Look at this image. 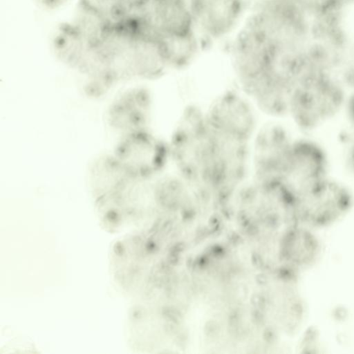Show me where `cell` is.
Listing matches in <instances>:
<instances>
[{"instance_id":"cell-2","label":"cell","mask_w":354,"mask_h":354,"mask_svg":"<svg viewBox=\"0 0 354 354\" xmlns=\"http://www.w3.org/2000/svg\"><path fill=\"white\" fill-rule=\"evenodd\" d=\"M348 92L337 71L310 69L293 86L286 120L298 133L321 136L341 124Z\"/></svg>"},{"instance_id":"cell-1","label":"cell","mask_w":354,"mask_h":354,"mask_svg":"<svg viewBox=\"0 0 354 354\" xmlns=\"http://www.w3.org/2000/svg\"><path fill=\"white\" fill-rule=\"evenodd\" d=\"M167 142L173 170L204 202L231 201L250 178V144L215 130L196 104L183 109Z\"/></svg>"},{"instance_id":"cell-5","label":"cell","mask_w":354,"mask_h":354,"mask_svg":"<svg viewBox=\"0 0 354 354\" xmlns=\"http://www.w3.org/2000/svg\"><path fill=\"white\" fill-rule=\"evenodd\" d=\"M296 133L284 119L270 118L260 124L250 142V178L279 183Z\"/></svg>"},{"instance_id":"cell-9","label":"cell","mask_w":354,"mask_h":354,"mask_svg":"<svg viewBox=\"0 0 354 354\" xmlns=\"http://www.w3.org/2000/svg\"><path fill=\"white\" fill-rule=\"evenodd\" d=\"M320 249L319 241L311 228L298 223L290 225L281 242V256L290 269L295 272L313 266Z\"/></svg>"},{"instance_id":"cell-10","label":"cell","mask_w":354,"mask_h":354,"mask_svg":"<svg viewBox=\"0 0 354 354\" xmlns=\"http://www.w3.org/2000/svg\"><path fill=\"white\" fill-rule=\"evenodd\" d=\"M335 142L336 171L354 183V130L342 124Z\"/></svg>"},{"instance_id":"cell-11","label":"cell","mask_w":354,"mask_h":354,"mask_svg":"<svg viewBox=\"0 0 354 354\" xmlns=\"http://www.w3.org/2000/svg\"><path fill=\"white\" fill-rule=\"evenodd\" d=\"M313 6L330 12L346 13L354 0H307Z\"/></svg>"},{"instance_id":"cell-6","label":"cell","mask_w":354,"mask_h":354,"mask_svg":"<svg viewBox=\"0 0 354 354\" xmlns=\"http://www.w3.org/2000/svg\"><path fill=\"white\" fill-rule=\"evenodd\" d=\"M204 110L207 122L215 130L242 142L250 144L260 125L259 110L239 88L220 93Z\"/></svg>"},{"instance_id":"cell-12","label":"cell","mask_w":354,"mask_h":354,"mask_svg":"<svg viewBox=\"0 0 354 354\" xmlns=\"http://www.w3.org/2000/svg\"><path fill=\"white\" fill-rule=\"evenodd\" d=\"M341 124L354 130V87L348 89Z\"/></svg>"},{"instance_id":"cell-7","label":"cell","mask_w":354,"mask_h":354,"mask_svg":"<svg viewBox=\"0 0 354 354\" xmlns=\"http://www.w3.org/2000/svg\"><path fill=\"white\" fill-rule=\"evenodd\" d=\"M133 17L164 42L198 35L188 0H142Z\"/></svg>"},{"instance_id":"cell-13","label":"cell","mask_w":354,"mask_h":354,"mask_svg":"<svg viewBox=\"0 0 354 354\" xmlns=\"http://www.w3.org/2000/svg\"><path fill=\"white\" fill-rule=\"evenodd\" d=\"M114 6L129 10L135 11L140 5L142 0H109Z\"/></svg>"},{"instance_id":"cell-3","label":"cell","mask_w":354,"mask_h":354,"mask_svg":"<svg viewBox=\"0 0 354 354\" xmlns=\"http://www.w3.org/2000/svg\"><path fill=\"white\" fill-rule=\"evenodd\" d=\"M292 198L295 223L311 229L327 227L354 207V183L335 171Z\"/></svg>"},{"instance_id":"cell-8","label":"cell","mask_w":354,"mask_h":354,"mask_svg":"<svg viewBox=\"0 0 354 354\" xmlns=\"http://www.w3.org/2000/svg\"><path fill=\"white\" fill-rule=\"evenodd\" d=\"M199 37L216 41L232 33L245 10V0H188Z\"/></svg>"},{"instance_id":"cell-14","label":"cell","mask_w":354,"mask_h":354,"mask_svg":"<svg viewBox=\"0 0 354 354\" xmlns=\"http://www.w3.org/2000/svg\"><path fill=\"white\" fill-rule=\"evenodd\" d=\"M39 6L46 9H55L62 6L68 0H34Z\"/></svg>"},{"instance_id":"cell-4","label":"cell","mask_w":354,"mask_h":354,"mask_svg":"<svg viewBox=\"0 0 354 354\" xmlns=\"http://www.w3.org/2000/svg\"><path fill=\"white\" fill-rule=\"evenodd\" d=\"M335 171L334 153L321 136L297 133L279 183L293 197Z\"/></svg>"}]
</instances>
